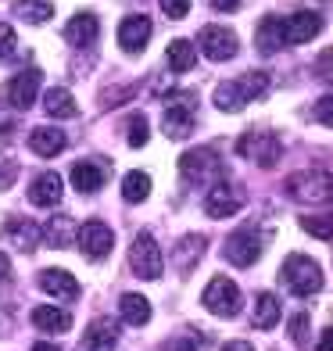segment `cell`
<instances>
[{
  "label": "cell",
  "instance_id": "cell-43",
  "mask_svg": "<svg viewBox=\"0 0 333 351\" xmlns=\"http://www.w3.org/2000/svg\"><path fill=\"white\" fill-rule=\"evenodd\" d=\"M319 351H333V326L323 330V337H319Z\"/></svg>",
  "mask_w": 333,
  "mask_h": 351
},
{
  "label": "cell",
  "instance_id": "cell-44",
  "mask_svg": "<svg viewBox=\"0 0 333 351\" xmlns=\"http://www.w3.org/2000/svg\"><path fill=\"white\" fill-rule=\"evenodd\" d=\"M222 351H255L247 341H230V344H222Z\"/></svg>",
  "mask_w": 333,
  "mask_h": 351
},
{
  "label": "cell",
  "instance_id": "cell-23",
  "mask_svg": "<svg viewBox=\"0 0 333 351\" xmlns=\"http://www.w3.org/2000/svg\"><path fill=\"white\" fill-rule=\"evenodd\" d=\"M251 323H255L258 330H273V326L280 323V298H276V294H269V291H262V294L255 298V312H251Z\"/></svg>",
  "mask_w": 333,
  "mask_h": 351
},
{
  "label": "cell",
  "instance_id": "cell-26",
  "mask_svg": "<svg viewBox=\"0 0 333 351\" xmlns=\"http://www.w3.org/2000/svg\"><path fill=\"white\" fill-rule=\"evenodd\" d=\"M119 308H122V319L130 326H144L151 323V301L144 294H122L119 298Z\"/></svg>",
  "mask_w": 333,
  "mask_h": 351
},
{
  "label": "cell",
  "instance_id": "cell-1",
  "mask_svg": "<svg viewBox=\"0 0 333 351\" xmlns=\"http://www.w3.org/2000/svg\"><path fill=\"white\" fill-rule=\"evenodd\" d=\"M287 194L301 204H326L333 201V172L326 169H305L287 180Z\"/></svg>",
  "mask_w": 333,
  "mask_h": 351
},
{
  "label": "cell",
  "instance_id": "cell-37",
  "mask_svg": "<svg viewBox=\"0 0 333 351\" xmlns=\"http://www.w3.org/2000/svg\"><path fill=\"white\" fill-rule=\"evenodd\" d=\"M14 43H18V36H14V29L8 22H0V61H4L11 51H14Z\"/></svg>",
  "mask_w": 333,
  "mask_h": 351
},
{
  "label": "cell",
  "instance_id": "cell-20",
  "mask_svg": "<svg viewBox=\"0 0 333 351\" xmlns=\"http://www.w3.org/2000/svg\"><path fill=\"white\" fill-rule=\"evenodd\" d=\"M108 183V172L93 162H75L72 165V186L79 194H97V190Z\"/></svg>",
  "mask_w": 333,
  "mask_h": 351
},
{
  "label": "cell",
  "instance_id": "cell-19",
  "mask_svg": "<svg viewBox=\"0 0 333 351\" xmlns=\"http://www.w3.org/2000/svg\"><path fill=\"white\" fill-rule=\"evenodd\" d=\"M97 33H101V22H97V14H90V11L75 14V19L65 25V40H69L72 47H86V43H93V40H97Z\"/></svg>",
  "mask_w": 333,
  "mask_h": 351
},
{
  "label": "cell",
  "instance_id": "cell-16",
  "mask_svg": "<svg viewBox=\"0 0 333 351\" xmlns=\"http://www.w3.org/2000/svg\"><path fill=\"white\" fill-rule=\"evenodd\" d=\"M65 143H69V136L61 133L58 125H36L33 136H29V151L36 158H54V154L65 151Z\"/></svg>",
  "mask_w": 333,
  "mask_h": 351
},
{
  "label": "cell",
  "instance_id": "cell-30",
  "mask_svg": "<svg viewBox=\"0 0 333 351\" xmlns=\"http://www.w3.org/2000/svg\"><path fill=\"white\" fill-rule=\"evenodd\" d=\"M14 11H18V19L33 22V25H43L54 19V4H47V0H18Z\"/></svg>",
  "mask_w": 333,
  "mask_h": 351
},
{
  "label": "cell",
  "instance_id": "cell-10",
  "mask_svg": "<svg viewBox=\"0 0 333 351\" xmlns=\"http://www.w3.org/2000/svg\"><path fill=\"white\" fill-rule=\"evenodd\" d=\"M79 251L86 254V258H93V262H101V258H108L111 254V247H115V233H111V226H104V222H83L79 226Z\"/></svg>",
  "mask_w": 333,
  "mask_h": 351
},
{
  "label": "cell",
  "instance_id": "cell-29",
  "mask_svg": "<svg viewBox=\"0 0 333 351\" xmlns=\"http://www.w3.org/2000/svg\"><path fill=\"white\" fill-rule=\"evenodd\" d=\"M147 194H151V176L147 172H125L122 197L130 204H140V201H147Z\"/></svg>",
  "mask_w": 333,
  "mask_h": 351
},
{
  "label": "cell",
  "instance_id": "cell-28",
  "mask_svg": "<svg viewBox=\"0 0 333 351\" xmlns=\"http://www.w3.org/2000/svg\"><path fill=\"white\" fill-rule=\"evenodd\" d=\"M165 61H169L172 72H190V69H194V61H197L194 43H190V40H172L169 51H165Z\"/></svg>",
  "mask_w": 333,
  "mask_h": 351
},
{
  "label": "cell",
  "instance_id": "cell-15",
  "mask_svg": "<svg viewBox=\"0 0 333 351\" xmlns=\"http://www.w3.org/2000/svg\"><path fill=\"white\" fill-rule=\"evenodd\" d=\"M65 194V186H61V176L58 172H40L33 183H29V201L36 204V208H54Z\"/></svg>",
  "mask_w": 333,
  "mask_h": 351
},
{
  "label": "cell",
  "instance_id": "cell-5",
  "mask_svg": "<svg viewBox=\"0 0 333 351\" xmlns=\"http://www.w3.org/2000/svg\"><path fill=\"white\" fill-rule=\"evenodd\" d=\"M180 172L183 180L190 183H219L222 180V158L208 147H197V151H186L180 158Z\"/></svg>",
  "mask_w": 333,
  "mask_h": 351
},
{
  "label": "cell",
  "instance_id": "cell-36",
  "mask_svg": "<svg viewBox=\"0 0 333 351\" xmlns=\"http://www.w3.org/2000/svg\"><path fill=\"white\" fill-rule=\"evenodd\" d=\"M315 122H319V125H333V93L319 97V104H315Z\"/></svg>",
  "mask_w": 333,
  "mask_h": 351
},
{
  "label": "cell",
  "instance_id": "cell-31",
  "mask_svg": "<svg viewBox=\"0 0 333 351\" xmlns=\"http://www.w3.org/2000/svg\"><path fill=\"white\" fill-rule=\"evenodd\" d=\"M215 108H219V111H230V115H233V111H244V108H247V97L241 93V86H236V83H222V86L215 90Z\"/></svg>",
  "mask_w": 333,
  "mask_h": 351
},
{
  "label": "cell",
  "instance_id": "cell-9",
  "mask_svg": "<svg viewBox=\"0 0 333 351\" xmlns=\"http://www.w3.org/2000/svg\"><path fill=\"white\" fill-rule=\"evenodd\" d=\"M241 208H244V190L236 183H226V180H219L208 190V197H204V212H208L212 219H230Z\"/></svg>",
  "mask_w": 333,
  "mask_h": 351
},
{
  "label": "cell",
  "instance_id": "cell-12",
  "mask_svg": "<svg viewBox=\"0 0 333 351\" xmlns=\"http://www.w3.org/2000/svg\"><path fill=\"white\" fill-rule=\"evenodd\" d=\"M197 40H201L204 58H212V61H230L236 54V47H241L236 43V33L226 25H204Z\"/></svg>",
  "mask_w": 333,
  "mask_h": 351
},
{
  "label": "cell",
  "instance_id": "cell-33",
  "mask_svg": "<svg viewBox=\"0 0 333 351\" xmlns=\"http://www.w3.org/2000/svg\"><path fill=\"white\" fill-rule=\"evenodd\" d=\"M301 230L312 233L315 241H333V212H323V215H301Z\"/></svg>",
  "mask_w": 333,
  "mask_h": 351
},
{
  "label": "cell",
  "instance_id": "cell-45",
  "mask_svg": "<svg viewBox=\"0 0 333 351\" xmlns=\"http://www.w3.org/2000/svg\"><path fill=\"white\" fill-rule=\"evenodd\" d=\"M8 273H11V262H8V254H4V251H0V283H4V280H8Z\"/></svg>",
  "mask_w": 333,
  "mask_h": 351
},
{
  "label": "cell",
  "instance_id": "cell-3",
  "mask_svg": "<svg viewBox=\"0 0 333 351\" xmlns=\"http://www.w3.org/2000/svg\"><path fill=\"white\" fill-rule=\"evenodd\" d=\"M236 151H241L244 158H251L255 165H262V169H273L280 162V154H283V143H280L276 133L251 130V133H244L241 140H236Z\"/></svg>",
  "mask_w": 333,
  "mask_h": 351
},
{
  "label": "cell",
  "instance_id": "cell-21",
  "mask_svg": "<svg viewBox=\"0 0 333 351\" xmlns=\"http://www.w3.org/2000/svg\"><path fill=\"white\" fill-rule=\"evenodd\" d=\"M33 326L36 330H43V333H69L72 330V315L65 312V308H54V305H40V308H33Z\"/></svg>",
  "mask_w": 333,
  "mask_h": 351
},
{
  "label": "cell",
  "instance_id": "cell-13",
  "mask_svg": "<svg viewBox=\"0 0 333 351\" xmlns=\"http://www.w3.org/2000/svg\"><path fill=\"white\" fill-rule=\"evenodd\" d=\"M323 19L315 11H294L291 19H283V43H308L319 36Z\"/></svg>",
  "mask_w": 333,
  "mask_h": 351
},
{
  "label": "cell",
  "instance_id": "cell-17",
  "mask_svg": "<svg viewBox=\"0 0 333 351\" xmlns=\"http://www.w3.org/2000/svg\"><path fill=\"white\" fill-rule=\"evenodd\" d=\"M119 341V326L111 323V319H97V323H90L83 341H79L75 351H108L111 344Z\"/></svg>",
  "mask_w": 333,
  "mask_h": 351
},
{
  "label": "cell",
  "instance_id": "cell-18",
  "mask_svg": "<svg viewBox=\"0 0 333 351\" xmlns=\"http://www.w3.org/2000/svg\"><path fill=\"white\" fill-rule=\"evenodd\" d=\"M40 287H43V294H51V298H79V280L72 273H65V269H43L40 273Z\"/></svg>",
  "mask_w": 333,
  "mask_h": 351
},
{
  "label": "cell",
  "instance_id": "cell-40",
  "mask_svg": "<svg viewBox=\"0 0 333 351\" xmlns=\"http://www.w3.org/2000/svg\"><path fill=\"white\" fill-rule=\"evenodd\" d=\"M319 79H323V83H333V51H326L319 58Z\"/></svg>",
  "mask_w": 333,
  "mask_h": 351
},
{
  "label": "cell",
  "instance_id": "cell-24",
  "mask_svg": "<svg viewBox=\"0 0 333 351\" xmlns=\"http://www.w3.org/2000/svg\"><path fill=\"white\" fill-rule=\"evenodd\" d=\"M43 237H47V244H51V247H69L75 237H79V226H75L69 215H54L43 226Z\"/></svg>",
  "mask_w": 333,
  "mask_h": 351
},
{
  "label": "cell",
  "instance_id": "cell-2",
  "mask_svg": "<svg viewBox=\"0 0 333 351\" xmlns=\"http://www.w3.org/2000/svg\"><path fill=\"white\" fill-rule=\"evenodd\" d=\"M283 283L291 287L297 298H312L323 291V269L319 262H312L308 254H291L283 262Z\"/></svg>",
  "mask_w": 333,
  "mask_h": 351
},
{
  "label": "cell",
  "instance_id": "cell-7",
  "mask_svg": "<svg viewBox=\"0 0 333 351\" xmlns=\"http://www.w3.org/2000/svg\"><path fill=\"white\" fill-rule=\"evenodd\" d=\"M190 133H194V101L190 93H172L165 104V136L186 140Z\"/></svg>",
  "mask_w": 333,
  "mask_h": 351
},
{
  "label": "cell",
  "instance_id": "cell-8",
  "mask_svg": "<svg viewBox=\"0 0 333 351\" xmlns=\"http://www.w3.org/2000/svg\"><path fill=\"white\" fill-rule=\"evenodd\" d=\"M222 254H226V262H233L236 269H247L262 258V237L255 230H236V233L226 237Z\"/></svg>",
  "mask_w": 333,
  "mask_h": 351
},
{
  "label": "cell",
  "instance_id": "cell-22",
  "mask_svg": "<svg viewBox=\"0 0 333 351\" xmlns=\"http://www.w3.org/2000/svg\"><path fill=\"white\" fill-rule=\"evenodd\" d=\"M4 237L18 251H33L36 241H40V226H36V222H29V219H11L4 226Z\"/></svg>",
  "mask_w": 333,
  "mask_h": 351
},
{
  "label": "cell",
  "instance_id": "cell-27",
  "mask_svg": "<svg viewBox=\"0 0 333 351\" xmlns=\"http://www.w3.org/2000/svg\"><path fill=\"white\" fill-rule=\"evenodd\" d=\"M43 108H47V115H51V119H72V115H79V108H75V101H72V93H69V90H61V86L47 90Z\"/></svg>",
  "mask_w": 333,
  "mask_h": 351
},
{
  "label": "cell",
  "instance_id": "cell-46",
  "mask_svg": "<svg viewBox=\"0 0 333 351\" xmlns=\"http://www.w3.org/2000/svg\"><path fill=\"white\" fill-rule=\"evenodd\" d=\"M33 351H58L54 344H47V341H40V344H33Z\"/></svg>",
  "mask_w": 333,
  "mask_h": 351
},
{
  "label": "cell",
  "instance_id": "cell-39",
  "mask_svg": "<svg viewBox=\"0 0 333 351\" xmlns=\"http://www.w3.org/2000/svg\"><path fill=\"white\" fill-rule=\"evenodd\" d=\"M162 11L169 14V19H186L190 0H162Z\"/></svg>",
  "mask_w": 333,
  "mask_h": 351
},
{
  "label": "cell",
  "instance_id": "cell-41",
  "mask_svg": "<svg viewBox=\"0 0 333 351\" xmlns=\"http://www.w3.org/2000/svg\"><path fill=\"white\" fill-rule=\"evenodd\" d=\"M165 351H197V341L194 337H176V341H169Z\"/></svg>",
  "mask_w": 333,
  "mask_h": 351
},
{
  "label": "cell",
  "instance_id": "cell-34",
  "mask_svg": "<svg viewBox=\"0 0 333 351\" xmlns=\"http://www.w3.org/2000/svg\"><path fill=\"white\" fill-rule=\"evenodd\" d=\"M204 251V241L201 237H183L180 241V247H176V262H180V269H190L194 265V258Z\"/></svg>",
  "mask_w": 333,
  "mask_h": 351
},
{
  "label": "cell",
  "instance_id": "cell-32",
  "mask_svg": "<svg viewBox=\"0 0 333 351\" xmlns=\"http://www.w3.org/2000/svg\"><path fill=\"white\" fill-rule=\"evenodd\" d=\"M236 86H241V93L247 101H255V97H265V90H269V72L255 69V72H244L241 79H233Z\"/></svg>",
  "mask_w": 333,
  "mask_h": 351
},
{
  "label": "cell",
  "instance_id": "cell-11",
  "mask_svg": "<svg viewBox=\"0 0 333 351\" xmlns=\"http://www.w3.org/2000/svg\"><path fill=\"white\" fill-rule=\"evenodd\" d=\"M40 83H43L40 69H25V72H18L14 79H8V86L0 90V93H4V101H8L11 108L25 111V108H33L36 93H40Z\"/></svg>",
  "mask_w": 333,
  "mask_h": 351
},
{
  "label": "cell",
  "instance_id": "cell-25",
  "mask_svg": "<svg viewBox=\"0 0 333 351\" xmlns=\"http://www.w3.org/2000/svg\"><path fill=\"white\" fill-rule=\"evenodd\" d=\"M255 40H258V51H262V54H276L280 47H283V19H276V14L262 19Z\"/></svg>",
  "mask_w": 333,
  "mask_h": 351
},
{
  "label": "cell",
  "instance_id": "cell-14",
  "mask_svg": "<svg viewBox=\"0 0 333 351\" xmlns=\"http://www.w3.org/2000/svg\"><path fill=\"white\" fill-rule=\"evenodd\" d=\"M151 40V19L147 14H130V19H122L119 25V43L125 54H140Z\"/></svg>",
  "mask_w": 333,
  "mask_h": 351
},
{
  "label": "cell",
  "instance_id": "cell-4",
  "mask_svg": "<svg viewBox=\"0 0 333 351\" xmlns=\"http://www.w3.org/2000/svg\"><path fill=\"white\" fill-rule=\"evenodd\" d=\"M201 301H204V308H208L212 315H222V319L236 315V312H241V305H244L241 287H236L230 276H215L208 287H204Z\"/></svg>",
  "mask_w": 333,
  "mask_h": 351
},
{
  "label": "cell",
  "instance_id": "cell-6",
  "mask_svg": "<svg viewBox=\"0 0 333 351\" xmlns=\"http://www.w3.org/2000/svg\"><path fill=\"white\" fill-rule=\"evenodd\" d=\"M130 265H133V273H136L140 280H158V276H162L165 262H162V251H158V244H154L151 233H140L136 241H133V247H130Z\"/></svg>",
  "mask_w": 333,
  "mask_h": 351
},
{
  "label": "cell",
  "instance_id": "cell-35",
  "mask_svg": "<svg viewBox=\"0 0 333 351\" xmlns=\"http://www.w3.org/2000/svg\"><path fill=\"white\" fill-rule=\"evenodd\" d=\"M147 136H151L147 119H144V115H133V119H130V147H144Z\"/></svg>",
  "mask_w": 333,
  "mask_h": 351
},
{
  "label": "cell",
  "instance_id": "cell-42",
  "mask_svg": "<svg viewBox=\"0 0 333 351\" xmlns=\"http://www.w3.org/2000/svg\"><path fill=\"white\" fill-rule=\"evenodd\" d=\"M212 8L215 11H236V8H241V0H212Z\"/></svg>",
  "mask_w": 333,
  "mask_h": 351
},
{
  "label": "cell",
  "instance_id": "cell-38",
  "mask_svg": "<svg viewBox=\"0 0 333 351\" xmlns=\"http://www.w3.org/2000/svg\"><path fill=\"white\" fill-rule=\"evenodd\" d=\"M291 337H294L297 344L308 341V315H305V312H297V315L291 319Z\"/></svg>",
  "mask_w": 333,
  "mask_h": 351
}]
</instances>
